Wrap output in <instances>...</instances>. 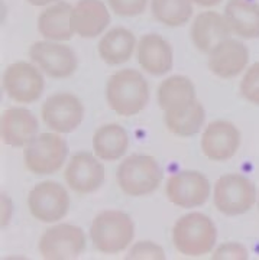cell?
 Segmentation results:
<instances>
[{"mask_svg":"<svg viewBox=\"0 0 259 260\" xmlns=\"http://www.w3.org/2000/svg\"><path fill=\"white\" fill-rule=\"evenodd\" d=\"M106 100L116 114L123 117L136 116L148 104V81L136 70H121L107 80Z\"/></svg>","mask_w":259,"mask_h":260,"instance_id":"cell-1","label":"cell"},{"mask_svg":"<svg viewBox=\"0 0 259 260\" xmlns=\"http://www.w3.org/2000/svg\"><path fill=\"white\" fill-rule=\"evenodd\" d=\"M217 242L213 220L203 213H190L177 220L172 227V244L187 257H202L212 253Z\"/></svg>","mask_w":259,"mask_h":260,"instance_id":"cell-2","label":"cell"},{"mask_svg":"<svg viewBox=\"0 0 259 260\" xmlns=\"http://www.w3.org/2000/svg\"><path fill=\"white\" fill-rule=\"evenodd\" d=\"M135 237V224L119 210H106L93 218L90 240L94 249L104 254H118L128 249Z\"/></svg>","mask_w":259,"mask_h":260,"instance_id":"cell-3","label":"cell"},{"mask_svg":"<svg viewBox=\"0 0 259 260\" xmlns=\"http://www.w3.org/2000/svg\"><path fill=\"white\" fill-rule=\"evenodd\" d=\"M116 181L122 192L128 197H147L159 188L162 171L154 156L132 155L123 159L118 167Z\"/></svg>","mask_w":259,"mask_h":260,"instance_id":"cell-4","label":"cell"},{"mask_svg":"<svg viewBox=\"0 0 259 260\" xmlns=\"http://www.w3.org/2000/svg\"><path fill=\"white\" fill-rule=\"evenodd\" d=\"M67 155L68 146L60 133H41L23 148V164L31 174L45 177L64 167Z\"/></svg>","mask_w":259,"mask_h":260,"instance_id":"cell-5","label":"cell"},{"mask_svg":"<svg viewBox=\"0 0 259 260\" xmlns=\"http://www.w3.org/2000/svg\"><path fill=\"white\" fill-rule=\"evenodd\" d=\"M258 201V192L249 178L231 172L217 179L214 184L213 203L219 213L235 217L252 210Z\"/></svg>","mask_w":259,"mask_h":260,"instance_id":"cell-6","label":"cell"},{"mask_svg":"<svg viewBox=\"0 0 259 260\" xmlns=\"http://www.w3.org/2000/svg\"><path fill=\"white\" fill-rule=\"evenodd\" d=\"M85 246L87 239L81 227L74 224H56L41 236L38 251L42 259L70 260L80 257Z\"/></svg>","mask_w":259,"mask_h":260,"instance_id":"cell-7","label":"cell"},{"mask_svg":"<svg viewBox=\"0 0 259 260\" xmlns=\"http://www.w3.org/2000/svg\"><path fill=\"white\" fill-rule=\"evenodd\" d=\"M28 208L31 215L38 221L56 223L68 214L70 197L60 182L44 181L29 191Z\"/></svg>","mask_w":259,"mask_h":260,"instance_id":"cell-8","label":"cell"},{"mask_svg":"<svg viewBox=\"0 0 259 260\" xmlns=\"http://www.w3.org/2000/svg\"><path fill=\"white\" fill-rule=\"evenodd\" d=\"M3 90L18 104L35 103L44 91V77L39 70L26 61L10 64L3 73Z\"/></svg>","mask_w":259,"mask_h":260,"instance_id":"cell-9","label":"cell"},{"mask_svg":"<svg viewBox=\"0 0 259 260\" xmlns=\"http://www.w3.org/2000/svg\"><path fill=\"white\" fill-rule=\"evenodd\" d=\"M41 117L48 129L55 133L74 132L84 119L81 100L71 93L49 95L41 107Z\"/></svg>","mask_w":259,"mask_h":260,"instance_id":"cell-10","label":"cell"},{"mask_svg":"<svg viewBox=\"0 0 259 260\" xmlns=\"http://www.w3.org/2000/svg\"><path fill=\"white\" fill-rule=\"evenodd\" d=\"M165 195L180 208H197L209 200L210 182L198 171H181L168 178Z\"/></svg>","mask_w":259,"mask_h":260,"instance_id":"cell-11","label":"cell"},{"mask_svg":"<svg viewBox=\"0 0 259 260\" xmlns=\"http://www.w3.org/2000/svg\"><path fill=\"white\" fill-rule=\"evenodd\" d=\"M29 58L51 78H68L77 70L75 52L63 42L38 41L29 48Z\"/></svg>","mask_w":259,"mask_h":260,"instance_id":"cell-12","label":"cell"},{"mask_svg":"<svg viewBox=\"0 0 259 260\" xmlns=\"http://www.w3.org/2000/svg\"><path fill=\"white\" fill-rule=\"evenodd\" d=\"M100 160L96 155L84 150L73 155L64 171L67 185L78 195L97 191L104 182V167Z\"/></svg>","mask_w":259,"mask_h":260,"instance_id":"cell-13","label":"cell"},{"mask_svg":"<svg viewBox=\"0 0 259 260\" xmlns=\"http://www.w3.org/2000/svg\"><path fill=\"white\" fill-rule=\"evenodd\" d=\"M241 132L227 120H214L204 129L200 146L204 156L213 162L233 158L241 148Z\"/></svg>","mask_w":259,"mask_h":260,"instance_id":"cell-14","label":"cell"},{"mask_svg":"<svg viewBox=\"0 0 259 260\" xmlns=\"http://www.w3.org/2000/svg\"><path fill=\"white\" fill-rule=\"evenodd\" d=\"M249 64V49L238 39H224L210 51L207 65L219 78H235L242 74Z\"/></svg>","mask_w":259,"mask_h":260,"instance_id":"cell-15","label":"cell"},{"mask_svg":"<svg viewBox=\"0 0 259 260\" xmlns=\"http://www.w3.org/2000/svg\"><path fill=\"white\" fill-rule=\"evenodd\" d=\"M37 116L23 107H10L2 113L0 136L12 148H25L38 135Z\"/></svg>","mask_w":259,"mask_h":260,"instance_id":"cell-16","label":"cell"},{"mask_svg":"<svg viewBox=\"0 0 259 260\" xmlns=\"http://www.w3.org/2000/svg\"><path fill=\"white\" fill-rule=\"evenodd\" d=\"M110 25V12L102 0H78L71 10V29L84 39L102 35Z\"/></svg>","mask_w":259,"mask_h":260,"instance_id":"cell-17","label":"cell"},{"mask_svg":"<svg viewBox=\"0 0 259 260\" xmlns=\"http://www.w3.org/2000/svg\"><path fill=\"white\" fill-rule=\"evenodd\" d=\"M190 37L194 47L202 54L209 55L216 45L232 37V29L224 15L207 10L194 19L190 29Z\"/></svg>","mask_w":259,"mask_h":260,"instance_id":"cell-18","label":"cell"},{"mask_svg":"<svg viewBox=\"0 0 259 260\" xmlns=\"http://www.w3.org/2000/svg\"><path fill=\"white\" fill-rule=\"evenodd\" d=\"M136 55L140 68L151 75H164L172 68V48L158 34H147L139 39Z\"/></svg>","mask_w":259,"mask_h":260,"instance_id":"cell-19","label":"cell"},{"mask_svg":"<svg viewBox=\"0 0 259 260\" xmlns=\"http://www.w3.org/2000/svg\"><path fill=\"white\" fill-rule=\"evenodd\" d=\"M224 18L232 34L242 39L259 38V3L250 0H227Z\"/></svg>","mask_w":259,"mask_h":260,"instance_id":"cell-20","label":"cell"},{"mask_svg":"<svg viewBox=\"0 0 259 260\" xmlns=\"http://www.w3.org/2000/svg\"><path fill=\"white\" fill-rule=\"evenodd\" d=\"M71 10L73 6L67 2H56L48 6L38 16V32L46 41H70L74 35L71 29Z\"/></svg>","mask_w":259,"mask_h":260,"instance_id":"cell-21","label":"cell"},{"mask_svg":"<svg viewBox=\"0 0 259 260\" xmlns=\"http://www.w3.org/2000/svg\"><path fill=\"white\" fill-rule=\"evenodd\" d=\"M136 47L138 44L133 32H130L129 29L118 26L103 35L97 51L106 64L121 65L129 61Z\"/></svg>","mask_w":259,"mask_h":260,"instance_id":"cell-22","label":"cell"},{"mask_svg":"<svg viewBox=\"0 0 259 260\" xmlns=\"http://www.w3.org/2000/svg\"><path fill=\"white\" fill-rule=\"evenodd\" d=\"M129 148V136L118 123L103 124L93 135L94 155L102 160L114 162L126 153Z\"/></svg>","mask_w":259,"mask_h":260,"instance_id":"cell-23","label":"cell"},{"mask_svg":"<svg viewBox=\"0 0 259 260\" xmlns=\"http://www.w3.org/2000/svg\"><path fill=\"white\" fill-rule=\"evenodd\" d=\"M195 100L194 84L184 75L168 77L158 87V104L164 113L181 110Z\"/></svg>","mask_w":259,"mask_h":260,"instance_id":"cell-24","label":"cell"},{"mask_svg":"<svg viewBox=\"0 0 259 260\" xmlns=\"http://www.w3.org/2000/svg\"><path fill=\"white\" fill-rule=\"evenodd\" d=\"M204 120L206 112L203 104L198 100L181 110L164 113V121L167 129L180 138H190L197 135L203 127Z\"/></svg>","mask_w":259,"mask_h":260,"instance_id":"cell-25","label":"cell"},{"mask_svg":"<svg viewBox=\"0 0 259 260\" xmlns=\"http://www.w3.org/2000/svg\"><path fill=\"white\" fill-rule=\"evenodd\" d=\"M151 12L159 23L178 28L185 25L193 15L191 0H152Z\"/></svg>","mask_w":259,"mask_h":260,"instance_id":"cell-26","label":"cell"},{"mask_svg":"<svg viewBox=\"0 0 259 260\" xmlns=\"http://www.w3.org/2000/svg\"><path fill=\"white\" fill-rule=\"evenodd\" d=\"M241 94L246 102L259 106V62L245 70L241 81Z\"/></svg>","mask_w":259,"mask_h":260,"instance_id":"cell-27","label":"cell"},{"mask_svg":"<svg viewBox=\"0 0 259 260\" xmlns=\"http://www.w3.org/2000/svg\"><path fill=\"white\" fill-rule=\"evenodd\" d=\"M126 259L129 260H164L165 251L164 249L151 240H140L135 243L126 254Z\"/></svg>","mask_w":259,"mask_h":260,"instance_id":"cell-28","label":"cell"},{"mask_svg":"<svg viewBox=\"0 0 259 260\" xmlns=\"http://www.w3.org/2000/svg\"><path fill=\"white\" fill-rule=\"evenodd\" d=\"M110 9L123 18H133L143 13L148 0H107Z\"/></svg>","mask_w":259,"mask_h":260,"instance_id":"cell-29","label":"cell"},{"mask_svg":"<svg viewBox=\"0 0 259 260\" xmlns=\"http://www.w3.org/2000/svg\"><path fill=\"white\" fill-rule=\"evenodd\" d=\"M213 260H246L249 259L248 249L236 242H229L220 244L217 249H214L212 253Z\"/></svg>","mask_w":259,"mask_h":260,"instance_id":"cell-30","label":"cell"},{"mask_svg":"<svg viewBox=\"0 0 259 260\" xmlns=\"http://www.w3.org/2000/svg\"><path fill=\"white\" fill-rule=\"evenodd\" d=\"M2 227H6L9 224L12 214H13V205L10 198L6 194H2Z\"/></svg>","mask_w":259,"mask_h":260,"instance_id":"cell-31","label":"cell"},{"mask_svg":"<svg viewBox=\"0 0 259 260\" xmlns=\"http://www.w3.org/2000/svg\"><path fill=\"white\" fill-rule=\"evenodd\" d=\"M223 0H191V3H195L202 8H213L217 6L219 3H222Z\"/></svg>","mask_w":259,"mask_h":260,"instance_id":"cell-32","label":"cell"},{"mask_svg":"<svg viewBox=\"0 0 259 260\" xmlns=\"http://www.w3.org/2000/svg\"><path fill=\"white\" fill-rule=\"evenodd\" d=\"M32 6H48V5H54L60 0H26Z\"/></svg>","mask_w":259,"mask_h":260,"instance_id":"cell-33","label":"cell"},{"mask_svg":"<svg viewBox=\"0 0 259 260\" xmlns=\"http://www.w3.org/2000/svg\"><path fill=\"white\" fill-rule=\"evenodd\" d=\"M258 208H259V195H258Z\"/></svg>","mask_w":259,"mask_h":260,"instance_id":"cell-34","label":"cell"}]
</instances>
